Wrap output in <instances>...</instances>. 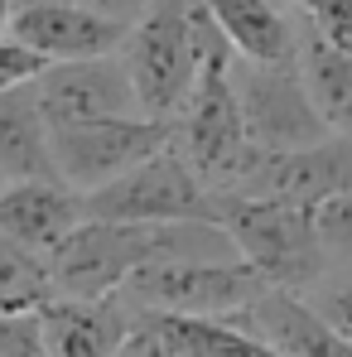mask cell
<instances>
[{"label":"cell","mask_w":352,"mask_h":357,"mask_svg":"<svg viewBox=\"0 0 352 357\" xmlns=\"http://www.w3.org/2000/svg\"><path fill=\"white\" fill-rule=\"evenodd\" d=\"M294 73H299V87L309 97V107L323 121V130L352 140V54L314 39L294 20Z\"/></svg>","instance_id":"obj_17"},{"label":"cell","mask_w":352,"mask_h":357,"mask_svg":"<svg viewBox=\"0 0 352 357\" xmlns=\"http://www.w3.org/2000/svg\"><path fill=\"white\" fill-rule=\"evenodd\" d=\"M304 299H309L343 338H352V271H328Z\"/></svg>","instance_id":"obj_22"},{"label":"cell","mask_w":352,"mask_h":357,"mask_svg":"<svg viewBox=\"0 0 352 357\" xmlns=\"http://www.w3.org/2000/svg\"><path fill=\"white\" fill-rule=\"evenodd\" d=\"M314 213V232H319V246L328 256V271H352V188L348 193H333L323 198Z\"/></svg>","instance_id":"obj_20"},{"label":"cell","mask_w":352,"mask_h":357,"mask_svg":"<svg viewBox=\"0 0 352 357\" xmlns=\"http://www.w3.org/2000/svg\"><path fill=\"white\" fill-rule=\"evenodd\" d=\"M270 5H280V10H290V5H285V0H270Z\"/></svg>","instance_id":"obj_27"},{"label":"cell","mask_w":352,"mask_h":357,"mask_svg":"<svg viewBox=\"0 0 352 357\" xmlns=\"http://www.w3.org/2000/svg\"><path fill=\"white\" fill-rule=\"evenodd\" d=\"M54 169L72 193H97L150 155L169 150L174 126L150 116H116V121H87V126H54Z\"/></svg>","instance_id":"obj_7"},{"label":"cell","mask_w":352,"mask_h":357,"mask_svg":"<svg viewBox=\"0 0 352 357\" xmlns=\"http://www.w3.org/2000/svg\"><path fill=\"white\" fill-rule=\"evenodd\" d=\"M294 20H299L314 39H323V44L352 54V0H304V5L294 10Z\"/></svg>","instance_id":"obj_21"},{"label":"cell","mask_w":352,"mask_h":357,"mask_svg":"<svg viewBox=\"0 0 352 357\" xmlns=\"http://www.w3.org/2000/svg\"><path fill=\"white\" fill-rule=\"evenodd\" d=\"M39 338L49 357H121L130 333V304L121 295L107 299H49L39 314Z\"/></svg>","instance_id":"obj_15"},{"label":"cell","mask_w":352,"mask_h":357,"mask_svg":"<svg viewBox=\"0 0 352 357\" xmlns=\"http://www.w3.org/2000/svg\"><path fill=\"white\" fill-rule=\"evenodd\" d=\"M39 107L49 130L54 126H87V121H116L140 116L135 87L125 77V63L116 54L107 59H82V63H54L34 77Z\"/></svg>","instance_id":"obj_11"},{"label":"cell","mask_w":352,"mask_h":357,"mask_svg":"<svg viewBox=\"0 0 352 357\" xmlns=\"http://www.w3.org/2000/svg\"><path fill=\"white\" fill-rule=\"evenodd\" d=\"M352 188V140L328 135L319 145L285 150V155H256L246 183L227 198H266V203H290V208H319L333 193Z\"/></svg>","instance_id":"obj_9"},{"label":"cell","mask_w":352,"mask_h":357,"mask_svg":"<svg viewBox=\"0 0 352 357\" xmlns=\"http://www.w3.org/2000/svg\"><path fill=\"white\" fill-rule=\"evenodd\" d=\"M44 68H49V63L34 59L29 49H20L10 34L0 39V92H10V87H29V82H34Z\"/></svg>","instance_id":"obj_24"},{"label":"cell","mask_w":352,"mask_h":357,"mask_svg":"<svg viewBox=\"0 0 352 357\" xmlns=\"http://www.w3.org/2000/svg\"><path fill=\"white\" fill-rule=\"evenodd\" d=\"M246 63H294V15L270 0H198Z\"/></svg>","instance_id":"obj_18"},{"label":"cell","mask_w":352,"mask_h":357,"mask_svg":"<svg viewBox=\"0 0 352 357\" xmlns=\"http://www.w3.org/2000/svg\"><path fill=\"white\" fill-rule=\"evenodd\" d=\"M236 256L222 227L213 222H82L49 256V280L59 299H107L121 285L160 261H222Z\"/></svg>","instance_id":"obj_1"},{"label":"cell","mask_w":352,"mask_h":357,"mask_svg":"<svg viewBox=\"0 0 352 357\" xmlns=\"http://www.w3.org/2000/svg\"><path fill=\"white\" fill-rule=\"evenodd\" d=\"M232 63H236L232 49H222L217 59L203 63L183 112L174 116V150L183 155V165L198 174V183L213 198L236 193L246 183L251 160H256V150L246 145V130H241Z\"/></svg>","instance_id":"obj_4"},{"label":"cell","mask_w":352,"mask_h":357,"mask_svg":"<svg viewBox=\"0 0 352 357\" xmlns=\"http://www.w3.org/2000/svg\"><path fill=\"white\" fill-rule=\"evenodd\" d=\"M87 222L82 193H72L59 178H29V183H0V237L34 256H54L63 241Z\"/></svg>","instance_id":"obj_13"},{"label":"cell","mask_w":352,"mask_h":357,"mask_svg":"<svg viewBox=\"0 0 352 357\" xmlns=\"http://www.w3.org/2000/svg\"><path fill=\"white\" fill-rule=\"evenodd\" d=\"M0 357H49L44 338H39V324H34V314L0 319Z\"/></svg>","instance_id":"obj_23"},{"label":"cell","mask_w":352,"mask_h":357,"mask_svg":"<svg viewBox=\"0 0 352 357\" xmlns=\"http://www.w3.org/2000/svg\"><path fill=\"white\" fill-rule=\"evenodd\" d=\"M261 295H266V280L241 256H222V261H160V266L135 271L121 285V299L130 309L188 314V319H236Z\"/></svg>","instance_id":"obj_5"},{"label":"cell","mask_w":352,"mask_h":357,"mask_svg":"<svg viewBox=\"0 0 352 357\" xmlns=\"http://www.w3.org/2000/svg\"><path fill=\"white\" fill-rule=\"evenodd\" d=\"M29 178H59L49 121L34 82L0 92V183H29Z\"/></svg>","instance_id":"obj_16"},{"label":"cell","mask_w":352,"mask_h":357,"mask_svg":"<svg viewBox=\"0 0 352 357\" xmlns=\"http://www.w3.org/2000/svg\"><path fill=\"white\" fill-rule=\"evenodd\" d=\"M82 213L92 222H150V227H164V222H213L217 227V198L183 165L174 140H169V150L150 155L145 165H135L116 183L87 193Z\"/></svg>","instance_id":"obj_6"},{"label":"cell","mask_w":352,"mask_h":357,"mask_svg":"<svg viewBox=\"0 0 352 357\" xmlns=\"http://www.w3.org/2000/svg\"><path fill=\"white\" fill-rule=\"evenodd\" d=\"M232 87L241 107V130L256 155H285L328 140L319 112L309 107L294 63H232Z\"/></svg>","instance_id":"obj_8"},{"label":"cell","mask_w":352,"mask_h":357,"mask_svg":"<svg viewBox=\"0 0 352 357\" xmlns=\"http://www.w3.org/2000/svg\"><path fill=\"white\" fill-rule=\"evenodd\" d=\"M217 227L232 251L266 280V290L309 295L328 275V256L314 232V213L266 198H217Z\"/></svg>","instance_id":"obj_3"},{"label":"cell","mask_w":352,"mask_h":357,"mask_svg":"<svg viewBox=\"0 0 352 357\" xmlns=\"http://www.w3.org/2000/svg\"><path fill=\"white\" fill-rule=\"evenodd\" d=\"M121 357H275V353L227 319L130 309V333L121 343Z\"/></svg>","instance_id":"obj_12"},{"label":"cell","mask_w":352,"mask_h":357,"mask_svg":"<svg viewBox=\"0 0 352 357\" xmlns=\"http://www.w3.org/2000/svg\"><path fill=\"white\" fill-rule=\"evenodd\" d=\"M10 39L54 68V63H82V59L116 54L125 29L102 20L97 10H87L82 0H15Z\"/></svg>","instance_id":"obj_10"},{"label":"cell","mask_w":352,"mask_h":357,"mask_svg":"<svg viewBox=\"0 0 352 357\" xmlns=\"http://www.w3.org/2000/svg\"><path fill=\"white\" fill-rule=\"evenodd\" d=\"M227 324L246 328L275 357H352V338H343L304 295L266 290L246 314H236Z\"/></svg>","instance_id":"obj_14"},{"label":"cell","mask_w":352,"mask_h":357,"mask_svg":"<svg viewBox=\"0 0 352 357\" xmlns=\"http://www.w3.org/2000/svg\"><path fill=\"white\" fill-rule=\"evenodd\" d=\"M82 5H87V10H97L102 20L121 24V29H130V24H135V20H140L155 0H82Z\"/></svg>","instance_id":"obj_25"},{"label":"cell","mask_w":352,"mask_h":357,"mask_svg":"<svg viewBox=\"0 0 352 357\" xmlns=\"http://www.w3.org/2000/svg\"><path fill=\"white\" fill-rule=\"evenodd\" d=\"M54 299V280H49V261L15 246L0 237V319L15 314H39Z\"/></svg>","instance_id":"obj_19"},{"label":"cell","mask_w":352,"mask_h":357,"mask_svg":"<svg viewBox=\"0 0 352 357\" xmlns=\"http://www.w3.org/2000/svg\"><path fill=\"white\" fill-rule=\"evenodd\" d=\"M10 10H15V0H0V39L10 34Z\"/></svg>","instance_id":"obj_26"},{"label":"cell","mask_w":352,"mask_h":357,"mask_svg":"<svg viewBox=\"0 0 352 357\" xmlns=\"http://www.w3.org/2000/svg\"><path fill=\"white\" fill-rule=\"evenodd\" d=\"M232 49L198 0H155L121 39L116 59L135 87L140 116L174 126L203 63Z\"/></svg>","instance_id":"obj_2"}]
</instances>
